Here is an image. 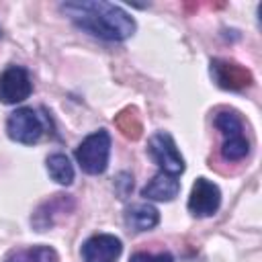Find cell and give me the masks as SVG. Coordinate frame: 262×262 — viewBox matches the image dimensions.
<instances>
[{
    "mask_svg": "<svg viewBox=\"0 0 262 262\" xmlns=\"http://www.w3.org/2000/svg\"><path fill=\"white\" fill-rule=\"evenodd\" d=\"M61 12L78 29L104 41H125L137 29L133 16L113 2H102V0L66 2L61 4Z\"/></svg>",
    "mask_w": 262,
    "mask_h": 262,
    "instance_id": "cell-1",
    "label": "cell"
},
{
    "mask_svg": "<svg viewBox=\"0 0 262 262\" xmlns=\"http://www.w3.org/2000/svg\"><path fill=\"white\" fill-rule=\"evenodd\" d=\"M213 125L221 133V156L227 162H239L250 151V141L244 133V123L235 111H219L213 119Z\"/></svg>",
    "mask_w": 262,
    "mask_h": 262,
    "instance_id": "cell-2",
    "label": "cell"
},
{
    "mask_svg": "<svg viewBox=\"0 0 262 262\" xmlns=\"http://www.w3.org/2000/svg\"><path fill=\"white\" fill-rule=\"evenodd\" d=\"M111 156V135L106 129H98L82 139V143L76 147V162L82 168V172L98 176L106 170Z\"/></svg>",
    "mask_w": 262,
    "mask_h": 262,
    "instance_id": "cell-3",
    "label": "cell"
},
{
    "mask_svg": "<svg viewBox=\"0 0 262 262\" xmlns=\"http://www.w3.org/2000/svg\"><path fill=\"white\" fill-rule=\"evenodd\" d=\"M6 133L16 143L33 145L45 133V119L35 108H29V106L16 108L14 113H10L6 121Z\"/></svg>",
    "mask_w": 262,
    "mask_h": 262,
    "instance_id": "cell-4",
    "label": "cell"
},
{
    "mask_svg": "<svg viewBox=\"0 0 262 262\" xmlns=\"http://www.w3.org/2000/svg\"><path fill=\"white\" fill-rule=\"evenodd\" d=\"M147 154L151 156V160L160 166L162 172L172 174V176H180L184 172V158L180 156L176 141L170 133L166 131H158L149 137L147 141Z\"/></svg>",
    "mask_w": 262,
    "mask_h": 262,
    "instance_id": "cell-5",
    "label": "cell"
},
{
    "mask_svg": "<svg viewBox=\"0 0 262 262\" xmlns=\"http://www.w3.org/2000/svg\"><path fill=\"white\" fill-rule=\"evenodd\" d=\"M31 92H33V82L23 66L12 63L0 74V102L16 104L29 98Z\"/></svg>",
    "mask_w": 262,
    "mask_h": 262,
    "instance_id": "cell-6",
    "label": "cell"
},
{
    "mask_svg": "<svg viewBox=\"0 0 262 262\" xmlns=\"http://www.w3.org/2000/svg\"><path fill=\"white\" fill-rule=\"evenodd\" d=\"M211 76H213V82L223 90H246L254 82L250 70L231 59H213Z\"/></svg>",
    "mask_w": 262,
    "mask_h": 262,
    "instance_id": "cell-7",
    "label": "cell"
},
{
    "mask_svg": "<svg viewBox=\"0 0 262 262\" xmlns=\"http://www.w3.org/2000/svg\"><path fill=\"white\" fill-rule=\"evenodd\" d=\"M219 205H221L219 186L207 178H196L188 196V211L194 217H211L219 211Z\"/></svg>",
    "mask_w": 262,
    "mask_h": 262,
    "instance_id": "cell-8",
    "label": "cell"
},
{
    "mask_svg": "<svg viewBox=\"0 0 262 262\" xmlns=\"http://www.w3.org/2000/svg\"><path fill=\"white\" fill-rule=\"evenodd\" d=\"M121 252H123V244L113 233L90 235L80 250L84 262H117Z\"/></svg>",
    "mask_w": 262,
    "mask_h": 262,
    "instance_id": "cell-9",
    "label": "cell"
},
{
    "mask_svg": "<svg viewBox=\"0 0 262 262\" xmlns=\"http://www.w3.org/2000/svg\"><path fill=\"white\" fill-rule=\"evenodd\" d=\"M178 192H180L178 176L166 174L162 170L141 188V196L147 201H172L174 196H178Z\"/></svg>",
    "mask_w": 262,
    "mask_h": 262,
    "instance_id": "cell-10",
    "label": "cell"
},
{
    "mask_svg": "<svg viewBox=\"0 0 262 262\" xmlns=\"http://www.w3.org/2000/svg\"><path fill=\"white\" fill-rule=\"evenodd\" d=\"M74 207V201L68 196V194H55L53 199H49V201H45L39 209H37V213L33 215V225L39 229V231H45L47 227H51L53 223H55V215H57V211L59 213H66L68 209H72Z\"/></svg>",
    "mask_w": 262,
    "mask_h": 262,
    "instance_id": "cell-11",
    "label": "cell"
},
{
    "mask_svg": "<svg viewBox=\"0 0 262 262\" xmlns=\"http://www.w3.org/2000/svg\"><path fill=\"white\" fill-rule=\"evenodd\" d=\"M125 223L133 231H147L160 223V213L149 203H137L125 211Z\"/></svg>",
    "mask_w": 262,
    "mask_h": 262,
    "instance_id": "cell-12",
    "label": "cell"
},
{
    "mask_svg": "<svg viewBox=\"0 0 262 262\" xmlns=\"http://www.w3.org/2000/svg\"><path fill=\"white\" fill-rule=\"evenodd\" d=\"M4 262H57V252L49 246H29L12 250Z\"/></svg>",
    "mask_w": 262,
    "mask_h": 262,
    "instance_id": "cell-13",
    "label": "cell"
},
{
    "mask_svg": "<svg viewBox=\"0 0 262 262\" xmlns=\"http://www.w3.org/2000/svg\"><path fill=\"white\" fill-rule=\"evenodd\" d=\"M47 172L61 186H68L74 182V166L63 154H51L47 158Z\"/></svg>",
    "mask_w": 262,
    "mask_h": 262,
    "instance_id": "cell-14",
    "label": "cell"
},
{
    "mask_svg": "<svg viewBox=\"0 0 262 262\" xmlns=\"http://www.w3.org/2000/svg\"><path fill=\"white\" fill-rule=\"evenodd\" d=\"M117 127L121 129V133L125 137H131V139H137L141 135V123H139V117L133 108H127L123 113H119L117 117Z\"/></svg>",
    "mask_w": 262,
    "mask_h": 262,
    "instance_id": "cell-15",
    "label": "cell"
},
{
    "mask_svg": "<svg viewBox=\"0 0 262 262\" xmlns=\"http://www.w3.org/2000/svg\"><path fill=\"white\" fill-rule=\"evenodd\" d=\"M129 262H174L172 254L170 252H158V254H151V252H135Z\"/></svg>",
    "mask_w": 262,
    "mask_h": 262,
    "instance_id": "cell-16",
    "label": "cell"
},
{
    "mask_svg": "<svg viewBox=\"0 0 262 262\" xmlns=\"http://www.w3.org/2000/svg\"><path fill=\"white\" fill-rule=\"evenodd\" d=\"M0 35H2V33H0Z\"/></svg>",
    "mask_w": 262,
    "mask_h": 262,
    "instance_id": "cell-17",
    "label": "cell"
}]
</instances>
